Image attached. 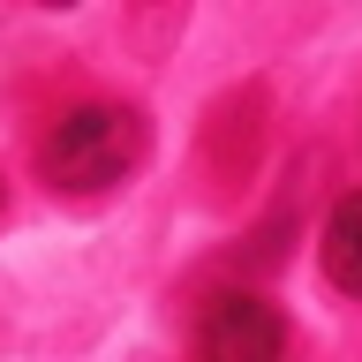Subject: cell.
I'll return each instance as SVG.
<instances>
[{"mask_svg": "<svg viewBox=\"0 0 362 362\" xmlns=\"http://www.w3.org/2000/svg\"><path fill=\"white\" fill-rule=\"evenodd\" d=\"M151 158V121L121 98H83L38 136V181L53 197H113Z\"/></svg>", "mask_w": 362, "mask_h": 362, "instance_id": "obj_1", "label": "cell"}, {"mask_svg": "<svg viewBox=\"0 0 362 362\" xmlns=\"http://www.w3.org/2000/svg\"><path fill=\"white\" fill-rule=\"evenodd\" d=\"M264 144H272V90L249 76V83H226L197 121V174H204V197L211 204H234L249 197V181L264 166Z\"/></svg>", "mask_w": 362, "mask_h": 362, "instance_id": "obj_2", "label": "cell"}, {"mask_svg": "<svg viewBox=\"0 0 362 362\" xmlns=\"http://www.w3.org/2000/svg\"><path fill=\"white\" fill-rule=\"evenodd\" d=\"M197 362H287V317L264 287H211L197 302Z\"/></svg>", "mask_w": 362, "mask_h": 362, "instance_id": "obj_3", "label": "cell"}, {"mask_svg": "<svg viewBox=\"0 0 362 362\" xmlns=\"http://www.w3.org/2000/svg\"><path fill=\"white\" fill-rule=\"evenodd\" d=\"M317 264H325V279H332L339 294H355V302H362V189H347V197L325 211Z\"/></svg>", "mask_w": 362, "mask_h": 362, "instance_id": "obj_4", "label": "cell"}, {"mask_svg": "<svg viewBox=\"0 0 362 362\" xmlns=\"http://www.w3.org/2000/svg\"><path fill=\"white\" fill-rule=\"evenodd\" d=\"M197 16V0H121V38L136 61H166Z\"/></svg>", "mask_w": 362, "mask_h": 362, "instance_id": "obj_5", "label": "cell"}, {"mask_svg": "<svg viewBox=\"0 0 362 362\" xmlns=\"http://www.w3.org/2000/svg\"><path fill=\"white\" fill-rule=\"evenodd\" d=\"M0 219H8V181H0Z\"/></svg>", "mask_w": 362, "mask_h": 362, "instance_id": "obj_6", "label": "cell"}, {"mask_svg": "<svg viewBox=\"0 0 362 362\" xmlns=\"http://www.w3.org/2000/svg\"><path fill=\"white\" fill-rule=\"evenodd\" d=\"M45 8H76V0H45Z\"/></svg>", "mask_w": 362, "mask_h": 362, "instance_id": "obj_7", "label": "cell"}]
</instances>
